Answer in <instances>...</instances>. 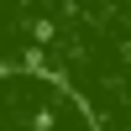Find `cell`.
<instances>
[{
	"mask_svg": "<svg viewBox=\"0 0 131 131\" xmlns=\"http://www.w3.org/2000/svg\"><path fill=\"white\" fill-rule=\"evenodd\" d=\"M31 84H37V73H0V126L16 115V105L26 100ZM10 131H89V126H84V110H79V100H73V94L52 89L47 100L26 115V121L10 126Z\"/></svg>",
	"mask_w": 131,
	"mask_h": 131,
	"instance_id": "6da1fadb",
	"label": "cell"
}]
</instances>
